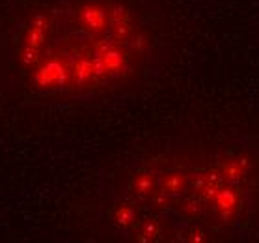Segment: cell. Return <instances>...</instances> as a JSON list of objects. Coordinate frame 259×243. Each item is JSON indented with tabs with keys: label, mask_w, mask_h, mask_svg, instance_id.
Masks as SVG:
<instances>
[{
	"label": "cell",
	"mask_w": 259,
	"mask_h": 243,
	"mask_svg": "<svg viewBox=\"0 0 259 243\" xmlns=\"http://www.w3.org/2000/svg\"><path fill=\"white\" fill-rule=\"evenodd\" d=\"M147 38L127 6L114 0H69L41 10L17 40V62L43 94L105 92L136 73Z\"/></svg>",
	"instance_id": "1"
}]
</instances>
